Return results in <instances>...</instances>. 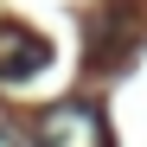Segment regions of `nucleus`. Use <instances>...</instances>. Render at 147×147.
Segmentation results:
<instances>
[{
    "instance_id": "1",
    "label": "nucleus",
    "mask_w": 147,
    "mask_h": 147,
    "mask_svg": "<svg viewBox=\"0 0 147 147\" xmlns=\"http://www.w3.org/2000/svg\"><path fill=\"white\" fill-rule=\"evenodd\" d=\"M38 147H109V121L96 102H58L38 115Z\"/></svg>"
},
{
    "instance_id": "2",
    "label": "nucleus",
    "mask_w": 147,
    "mask_h": 147,
    "mask_svg": "<svg viewBox=\"0 0 147 147\" xmlns=\"http://www.w3.org/2000/svg\"><path fill=\"white\" fill-rule=\"evenodd\" d=\"M45 64H51V45H45L32 26L7 19V26H0V83H32Z\"/></svg>"
},
{
    "instance_id": "3",
    "label": "nucleus",
    "mask_w": 147,
    "mask_h": 147,
    "mask_svg": "<svg viewBox=\"0 0 147 147\" xmlns=\"http://www.w3.org/2000/svg\"><path fill=\"white\" fill-rule=\"evenodd\" d=\"M0 147H19V134H13V128H0Z\"/></svg>"
}]
</instances>
